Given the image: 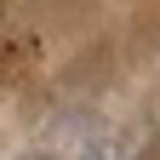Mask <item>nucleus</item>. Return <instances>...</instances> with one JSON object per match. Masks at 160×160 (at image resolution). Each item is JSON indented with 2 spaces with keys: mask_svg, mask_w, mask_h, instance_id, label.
Here are the masks:
<instances>
[{
  "mask_svg": "<svg viewBox=\"0 0 160 160\" xmlns=\"http://www.w3.org/2000/svg\"><path fill=\"white\" fill-rule=\"evenodd\" d=\"M17 160H46V154H17Z\"/></svg>",
  "mask_w": 160,
  "mask_h": 160,
  "instance_id": "1",
  "label": "nucleus"
}]
</instances>
